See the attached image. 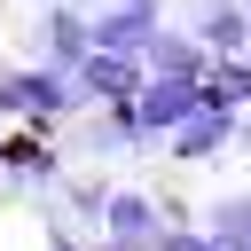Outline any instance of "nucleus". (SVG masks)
<instances>
[{
    "label": "nucleus",
    "instance_id": "nucleus-2",
    "mask_svg": "<svg viewBox=\"0 0 251 251\" xmlns=\"http://www.w3.org/2000/svg\"><path fill=\"white\" fill-rule=\"evenodd\" d=\"M235 133V110H220V102H196L180 126H173V141H180V157H212L220 141Z\"/></svg>",
    "mask_w": 251,
    "mask_h": 251
},
{
    "label": "nucleus",
    "instance_id": "nucleus-9",
    "mask_svg": "<svg viewBox=\"0 0 251 251\" xmlns=\"http://www.w3.org/2000/svg\"><path fill=\"white\" fill-rule=\"evenodd\" d=\"M212 227H220L227 251H251V196H227V204L212 212Z\"/></svg>",
    "mask_w": 251,
    "mask_h": 251
},
{
    "label": "nucleus",
    "instance_id": "nucleus-6",
    "mask_svg": "<svg viewBox=\"0 0 251 251\" xmlns=\"http://www.w3.org/2000/svg\"><path fill=\"white\" fill-rule=\"evenodd\" d=\"M149 55H157V71H165V78H204V47H196V39H180V31L149 39Z\"/></svg>",
    "mask_w": 251,
    "mask_h": 251
},
{
    "label": "nucleus",
    "instance_id": "nucleus-5",
    "mask_svg": "<svg viewBox=\"0 0 251 251\" xmlns=\"http://www.w3.org/2000/svg\"><path fill=\"white\" fill-rule=\"evenodd\" d=\"M78 71H86V86H94V94H118V102L133 94V63H126L118 47H94V55L78 63Z\"/></svg>",
    "mask_w": 251,
    "mask_h": 251
},
{
    "label": "nucleus",
    "instance_id": "nucleus-10",
    "mask_svg": "<svg viewBox=\"0 0 251 251\" xmlns=\"http://www.w3.org/2000/svg\"><path fill=\"white\" fill-rule=\"evenodd\" d=\"M243 94H251V63H227V71L204 78V102H220V110H235Z\"/></svg>",
    "mask_w": 251,
    "mask_h": 251
},
{
    "label": "nucleus",
    "instance_id": "nucleus-4",
    "mask_svg": "<svg viewBox=\"0 0 251 251\" xmlns=\"http://www.w3.org/2000/svg\"><path fill=\"white\" fill-rule=\"evenodd\" d=\"M110 235L133 251V243H157V212H149V196H110Z\"/></svg>",
    "mask_w": 251,
    "mask_h": 251
},
{
    "label": "nucleus",
    "instance_id": "nucleus-8",
    "mask_svg": "<svg viewBox=\"0 0 251 251\" xmlns=\"http://www.w3.org/2000/svg\"><path fill=\"white\" fill-rule=\"evenodd\" d=\"M196 39H204V47H235V39H243V8H235V0H212V8L196 16Z\"/></svg>",
    "mask_w": 251,
    "mask_h": 251
},
{
    "label": "nucleus",
    "instance_id": "nucleus-12",
    "mask_svg": "<svg viewBox=\"0 0 251 251\" xmlns=\"http://www.w3.org/2000/svg\"><path fill=\"white\" fill-rule=\"evenodd\" d=\"M55 251H78V243H71V235H55Z\"/></svg>",
    "mask_w": 251,
    "mask_h": 251
},
{
    "label": "nucleus",
    "instance_id": "nucleus-13",
    "mask_svg": "<svg viewBox=\"0 0 251 251\" xmlns=\"http://www.w3.org/2000/svg\"><path fill=\"white\" fill-rule=\"evenodd\" d=\"M149 8H157V0H149Z\"/></svg>",
    "mask_w": 251,
    "mask_h": 251
},
{
    "label": "nucleus",
    "instance_id": "nucleus-1",
    "mask_svg": "<svg viewBox=\"0 0 251 251\" xmlns=\"http://www.w3.org/2000/svg\"><path fill=\"white\" fill-rule=\"evenodd\" d=\"M196 102H204V78H165V71H157V86L141 94V110H133V118H141L149 133H173Z\"/></svg>",
    "mask_w": 251,
    "mask_h": 251
},
{
    "label": "nucleus",
    "instance_id": "nucleus-3",
    "mask_svg": "<svg viewBox=\"0 0 251 251\" xmlns=\"http://www.w3.org/2000/svg\"><path fill=\"white\" fill-rule=\"evenodd\" d=\"M94 47H118V55L149 47V0H133V8H110V16L94 24Z\"/></svg>",
    "mask_w": 251,
    "mask_h": 251
},
{
    "label": "nucleus",
    "instance_id": "nucleus-11",
    "mask_svg": "<svg viewBox=\"0 0 251 251\" xmlns=\"http://www.w3.org/2000/svg\"><path fill=\"white\" fill-rule=\"evenodd\" d=\"M157 251H220V235L204 243V235H157Z\"/></svg>",
    "mask_w": 251,
    "mask_h": 251
},
{
    "label": "nucleus",
    "instance_id": "nucleus-14",
    "mask_svg": "<svg viewBox=\"0 0 251 251\" xmlns=\"http://www.w3.org/2000/svg\"><path fill=\"white\" fill-rule=\"evenodd\" d=\"M243 133H251V126H243Z\"/></svg>",
    "mask_w": 251,
    "mask_h": 251
},
{
    "label": "nucleus",
    "instance_id": "nucleus-7",
    "mask_svg": "<svg viewBox=\"0 0 251 251\" xmlns=\"http://www.w3.org/2000/svg\"><path fill=\"white\" fill-rule=\"evenodd\" d=\"M47 47H55V63H86V55H94V31L55 8V16H47Z\"/></svg>",
    "mask_w": 251,
    "mask_h": 251
}]
</instances>
